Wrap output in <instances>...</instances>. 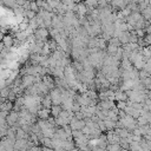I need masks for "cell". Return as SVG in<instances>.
I'll use <instances>...</instances> for the list:
<instances>
[{
    "mask_svg": "<svg viewBox=\"0 0 151 151\" xmlns=\"http://www.w3.org/2000/svg\"><path fill=\"white\" fill-rule=\"evenodd\" d=\"M31 11H33V12H35V13H38V11H39V6L37 5V2H35V0H32L31 1Z\"/></svg>",
    "mask_w": 151,
    "mask_h": 151,
    "instance_id": "484cf974",
    "label": "cell"
},
{
    "mask_svg": "<svg viewBox=\"0 0 151 151\" xmlns=\"http://www.w3.org/2000/svg\"><path fill=\"white\" fill-rule=\"evenodd\" d=\"M114 99L117 101H127L129 98H127L126 92H123L120 90H117V91H114Z\"/></svg>",
    "mask_w": 151,
    "mask_h": 151,
    "instance_id": "ba28073f",
    "label": "cell"
},
{
    "mask_svg": "<svg viewBox=\"0 0 151 151\" xmlns=\"http://www.w3.org/2000/svg\"><path fill=\"white\" fill-rule=\"evenodd\" d=\"M4 37H5V35H4V33H2V32H0V41H2Z\"/></svg>",
    "mask_w": 151,
    "mask_h": 151,
    "instance_id": "d6a6232c",
    "label": "cell"
},
{
    "mask_svg": "<svg viewBox=\"0 0 151 151\" xmlns=\"http://www.w3.org/2000/svg\"><path fill=\"white\" fill-rule=\"evenodd\" d=\"M71 151H78V149H76V147H74V149H72Z\"/></svg>",
    "mask_w": 151,
    "mask_h": 151,
    "instance_id": "836d02e7",
    "label": "cell"
},
{
    "mask_svg": "<svg viewBox=\"0 0 151 151\" xmlns=\"http://www.w3.org/2000/svg\"><path fill=\"white\" fill-rule=\"evenodd\" d=\"M50 113H51V111H50V109H40L39 111H38V117L40 118V119H42V120H47L48 118H50Z\"/></svg>",
    "mask_w": 151,
    "mask_h": 151,
    "instance_id": "4fadbf2b",
    "label": "cell"
},
{
    "mask_svg": "<svg viewBox=\"0 0 151 151\" xmlns=\"http://www.w3.org/2000/svg\"><path fill=\"white\" fill-rule=\"evenodd\" d=\"M104 123H105V126H106V130H107V131L113 130L114 127H117V122H113V120H111V119H109V118H106V119L104 120Z\"/></svg>",
    "mask_w": 151,
    "mask_h": 151,
    "instance_id": "2e32d148",
    "label": "cell"
},
{
    "mask_svg": "<svg viewBox=\"0 0 151 151\" xmlns=\"http://www.w3.org/2000/svg\"><path fill=\"white\" fill-rule=\"evenodd\" d=\"M24 17H26V18H28L29 20H32V19H34L35 17H37V13L35 12H33V11H25V15Z\"/></svg>",
    "mask_w": 151,
    "mask_h": 151,
    "instance_id": "603a6c76",
    "label": "cell"
},
{
    "mask_svg": "<svg viewBox=\"0 0 151 151\" xmlns=\"http://www.w3.org/2000/svg\"><path fill=\"white\" fill-rule=\"evenodd\" d=\"M52 105L53 104H52V99L50 97V93L41 98V106H42V109H51Z\"/></svg>",
    "mask_w": 151,
    "mask_h": 151,
    "instance_id": "9c48e42d",
    "label": "cell"
},
{
    "mask_svg": "<svg viewBox=\"0 0 151 151\" xmlns=\"http://www.w3.org/2000/svg\"><path fill=\"white\" fill-rule=\"evenodd\" d=\"M7 99H8L9 101H12V100H14V99H15V92L11 90V92H9V94H8V97H7Z\"/></svg>",
    "mask_w": 151,
    "mask_h": 151,
    "instance_id": "f546056e",
    "label": "cell"
},
{
    "mask_svg": "<svg viewBox=\"0 0 151 151\" xmlns=\"http://www.w3.org/2000/svg\"><path fill=\"white\" fill-rule=\"evenodd\" d=\"M106 139H107L109 144H119V142H120V137L116 133L114 130H110L106 133Z\"/></svg>",
    "mask_w": 151,
    "mask_h": 151,
    "instance_id": "3957f363",
    "label": "cell"
},
{
    "mask_svg": "<svg viewBox=\"0 0 151 151\" xmlns=\"http://www.w3.org/2000/svg\"><path fill=\"white\" fill-rule=\"evenodd\" d=\"M99 106L105 110H113L116 107V104L113 103V100H103L99 103Z\"/></svg>",
    "mask_w": 151,
    "mask_h": 151,
    "instance_id": "8fae6325",
    "label": "cell"
},
{
    "mask_svg": "<svg viewBox=\"0 0 151 151\" xmlns=\"http://www.w3.org/2000/svg\"><path fill=\"white\" fill-rule=\"evenodd\" d=\"M144 105H145V106L147 107V110L151 112V99H149V98H147V99L144 101Z\"/></svg>",
    "mask_w": 151,
    "mask_h": 151,
    "instance_id": "4dcf8cb0",
    "label": "cell"
},
{
    "mask_svg": "<svg viewBox=\"0 0 151 151\" xmlns=\"http://www.w3.org/2000/svg\"><path fill=\"white\" fill-rule=\"evenodd\" d=\"M4 5L7 6V7H11V8H13V9L17 7L15 0H4Z\"/></svg>",
    "mask_w": 151,
    "mask_h": 151,
    "instance_id": "7402d4cb",
    "label": "cell"
},
{
    "mask_svg": "<svg viewBox=\"0 0 151 151\" xmlns=\"http://www.w3.org/2000/svg\"><path fill=\"white\" fill-rule=\"evenodd\" d=\"M118 39H119V41H120V44H122V45L129 44V39H130V32H129V31L120 32V34L118 35Z\"/></svg>",
    "mask_w": 151,
    "mask_h": 151,
    "instance_id": "30bf717a",
    "label": "cell"
},
{
    "mask_svg": "<svg viewBox=\"0 0 151 151\" xmlns=\"http://www.w3.org/2000/svg\"><path fill=\"white\" fill-rule=\"evenodd\" d=\"M126 106H127V103L126 101H117V104H116V107L119 111H124Z\"/></svg>",
    "mask_w": 151,
    "mask_h": 151,
    "instance_id": "cb8c5ba5",
    "label": "cell"
},
{
    "mask_svg": "<svg viewBox=\"0 0 151 151\" xmlns=\"http://www.w3.org/2000/svg\"><path fill=\"white\" fill-rule=\"evenodd\" d=\"M13 109V104L8 100V101H4L2 104H0V111H7L9 112V110Z\"/></svg>",
    "mask_w": 151,
    "mask_h": 151,
    "instance_id": "ac0fdd59",
    "label": "cell"
},
{
    "mask_svg": "<svg viewBox=\"0 0 151 151\" xmlns=\"http://www.w3.org/2000/svg\"><path fill=\"white\" fill-rule=\"evenodd\" d=\"M98 127H99V130H100V131H106V126H105L104 120H101V119H99V120H98Z\"/></svg>",
    "mask_w": 151,
    "mask_h": 151,
    "instance_id": "f1b7e54d",
    "label": "cell"
},
{
    "mask_svg": "<svg viewBox=\"0 0 151 151\" xmlns=\"http://www.w3.org/2000/svg\"><path fill=\"white\" fill-rule=\"evenodd\" d=\"M2 42H4V46L6 48H11L14 44V38H12L11 35H5L2 39Z\"/></svg>",
    "mask_w": 151,
    "mask_h": 151,
    "instance_id": "9a60e30c",
    "label": "cell"
},
{
    "mask_svg": "<svg viewBox=\"0 0 151 151\" xmlns=\"http://www.w3.org/2000/svg\"><path fill=\"white\" fill-rule=\"evenodd\" d=\"M9 92H11V90H9L7 86H5L4 88L0 90V97L4 98V99H6V98L8 97V94H9Z\"/></svg>",
    "mask_w": 151,
    "mask_h": 151,
    "instance_id": "44dd1931",
    "label": "cell"
},
{
    "mask_svg": "<svg viewBox=\"0 0 151 151\" xmlns=\"http://www.w3.org/2000/svg\"><path fill=\"white\" fill-rule=\"evenodd\" d=\"M68 125H70L71 130L74 131V130H81V129L86 125V123H85V119H78V118L73 117V118L71 119V122H70Z\"/></svg>",
    "mask_w": 151,
    "mask_h": 151,
    "instance_id": "7a4b0ae2",
    "label": "cell"
},
{
    "mask_svg": "<svg viewBox=\"0 0 151 151\" xmlns=\"http://www.w3.org/2000/svg\"><path fill=\"white\" fill-rule=\"evenodd\" d=\"M107 150H109V151H120L122 147H120L119 144H110V145L107 146Z\"/></svg>",
    "mask_w": 151,
    "mask_h": 151,
    "instance_id": "d4e9b609",
    "label": "cell"
},
{
    "mask_svg": "<svg viewBox=\"0 0 151 151\" xmlns=\"http://www.w3.org/2000/svg\"><path fill=\"white\" fill-rule=\"evenodd\" d=\"M144 41H145V45H146V46H150V45H151V32L145 34Z\"/></svg>",
    "mask_w": 151,
    "mask_h": 151,
    "instance_id": "83f0119b",
    "label": "cell"
},
{
    "mask_svg": "<svg viewBox=\"0 0 151 151\" xmlns=\"http://www.w3.org/2000/svg\"><path fill=\"white\" fill-rule=\"evenodd\" d=\"M14 143H15V139H11L7 136L0 142V144L5 147L6 151H14Z\"/></svg>",
    "mask_w": 151,
    "mask_h": 151,
    "instance_id": "277c9868",
    "label": "cell"
},
{
    "mask_svg": "<svg viewBox=\"0 0 151 151\" xmlns=\"http://www.w3.org/2000/svg\"><path fill=\"white\" fill-rule=\"evenodd\" d=\"M50 97L52 99V104L53 105H61V103H63V94H61L60 88L55 87V88L51 90L50 91Z\"/></svg>",
    "mask_w": 151,
    "mask_h": 151,
    "instance_id": "6da1fadb",
    "label": "cell"
},
{
    "mask_svg": "<svg viewBox=\"0 0 151 151\" xmlns=\"http://www.w3.org/2000/svg\"><path fill=\"white\" fill-rule=\"evenodd\" d=\"M114 131H116V133H117L120 138H129L130 134H131V133L129 132V130H126V129H124V127H116Z\"/></svg>",
    "mask_w": 151,
    "mask_h": 151,
    "instance_id": "5bb4252c",
    "label": "cell"
},
{
    "mask_svg": "<svg viewBox=\"0 0 151 151\" xmlns=\"http://www.w3.org/2000/svg\"><path fill=\"white\" fill-rule=\"evenodd\" d=\"M4 48H5V46H4V42H2V41H0V53L4 51Z\"/></svg>",
    "mask_w": 151,
    "mask_h": 151,
    "instance_id": "1f68e13d",
    "label": "cell"
},
{
    "mask_svg": "<svg viewBox=\"0 0 151 151\" xmlns=\"http://www.w3.org/2000/svg\"><path fill=\"white\" fill-rule=\"evenodd\" d=\"M149 7L151 8V0H150V2H149Z\"/></svg>",
    "mask_w": 151,
    "mask_h": 151,
    "instance_id": "e575fe53",
    "label": "cell"
},
{
    "mask_svg": "<svg viewBox=\"0 0 151 151\" xmlns=\"http://www.w3.org/2000/svg\"><path fill=\"white\" fill-rule=\"evenodd\" d=\"M87 14V7L84 2L77 4V15L78 17H85Z\"/></svg>",
    "mask_w": 151,
    "mask_h": 151,
    "instance_id": "52a82bcc",
    "label": "cell"
},
{
    "mask_svg": "<svg viewBox=\"0 0 151 151\" xmlns=\"http://www.w3.org/2000/svg\"><path fill=\"white\" fill-rule=\"evenodd\" d=\"M149 76H151V74H149V73H147V72H146V71H145L144 68L139 71V79H140V80H143V79H145V78H147Z\"/></svg>",
    "mask_w": 151,
    "mask_h": 151,
    "instance_id": "4316f807",
    "label": "cell"
},
{
    "mask_svg": "<svg viewBox=\"0 0 151 151\" xmlns=\"http://www.w3.org/2000/svg\"><path fill=\"white\" fill-rule=\"evenodd\" d=\"M140 14H142V17L145 19V20H147V21H150L151 20V8L147 6L146 8H144L142 12H140Z\"/></svg>",
    "mask_w": 151,
    "mask_h": 151,
    "instance_id": "d6986e66",
    "label": "cell"
},
{
    "mask_svg": "<svg viewBox=\"0 0 151 151\" xmlns=\"http://www.w3.org/2000/svg\"><path fill=\"white\" fill-rule=\"evenodd\" d=\"M106 47H107L106 40L104 38H98V48L100 51H103V50H106Z\"/></svg>",
    "mask_w": 151,
    "mask_h": 151,
    "instance_id": "ffe728a7",
    "label": "cell"
},
{
    "mask_svg": "<svg viewBox=\"0 0 151 151\" xmlns=\"http://www.w3.org/2000/svg\"><path fill=\"white\" fill-rule=\"evenodd\" d=\"M6 120H7V123L11 125V126H13L15 123H18V120H19V112H17V111H11L9 113H8V116H7V118H6Z\"/></svg>",
    "mask_w": 151,
    "mask_h": 151,
    "instance_id": "5b68a950",
    "label": "cell"
},
{
    "mask_svg": "<svg viewBox=\"0 0 151 151\" xmlns=\"http://www.w3.org/2000/svg\"><path fill=\"white\" fill-rule=\"evenodd\" d=\"M118 48H119L118 46L112 45V44H109V45H107V47H106V52H107V54H109V55H114V54L117 53Z\"/></svg>",
    "mask_w": 151,
    "mask_h": 151,
    "instance_id": "e0dca14e",
    "label": "cell"
},
{
    "mask_svg": "<svg viewBox=\"0 0 151 151\" xmlns=\"http://www.w3.org/2000/svg\"><path fill=\"white\" fill-rule=\"evenodd\" d=\"M50 111H51V114H52L53 118H58L60 112L63 111V107H61V105H52Z\"/></svg>",
    "mask_w": 151,
    "mask_h": 151,
    "instance_id": "7c38bea8",
    "label": "cell"
},
{
    "mask_svg": "<svg viewBox=\"0 0 151 151\" xmlns=\"http://www.w3.org/2000/svg\"><path fill=\"white\" fill-rule=\"evenodd\" d=\"M124 111H125V113H126L127 116H131V117H132V118H134V119H138V118L140 117V112H139L138 110L133 109L132 106H129V105H127V106L125 107V110H124Z\"/></svg>",
    "mask_w": 151,
    "mask_h": 151,
    "instance_id": "8992f818",
    "label": "cell"
}]
</instances>
